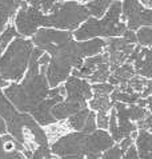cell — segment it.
I'll return each instance as SVG.
<instances>
[{"label":"cell","mask_w":152,"mask_h":159,"mask_svg":"<svg viewBox=\"0 0 152 159\" xmlns=\"http://www.w3.org/2000/svg\"><path fill=\"white\" fill-rule=\"evenodd\" d=\"M43 51L35 48L31 52L28 70L20 84L7 86L4 95L12 106L21 112H31L36 106L48 96V82L46 78L47 66H39V58Z\"/></svg>","instance_id":"6da1fadb"},{"label":"cell","mask_w":152,"mask_h":159,"mask_svg":"<svg viewBox=\"0 0 152 159\" xmlns=\"http://www.w3.org/2000/svg\"><path fill=\"white\" fill-rule=\"evenodd\" d=\"M114 146V139L105 130H95L91 134L80 131L60 136L52 143L51 152L55 155H99Z\"/></svg>","instance_id":"7a4b0ae2"},{"label":"cell","mask_w":152,"mask_h":159,"mask_svg":"<svg viewBox=\"0 0 152 159\" xmlns=\"http://www.w3.org/2000/svg\"><path fill=\"white\" fill-rule=\"evenodd\" d=\"M105 47V42L101 39H93L88 42H79V40H67L63 44L52 47L47 50V55L50 60L63 66L68 70H79L82 67L84 58L96 55L101 52Z\"/></svg>","instance_id":"3957f363"},{"label":"cell","mask_w":152,"mask_h":159,"mask_svg":"<svg viewBox=\"0 0 152 159\" xmlns=\"http://www.w3.org/2000/svg\"><path fill=\"white\" fill-rule=\"evenodd\" d=\"M34 44L31 40L16 38L0 56V86L7 87V80H20L28 68V61Z\"/></svg>","instance_id":"277c9868"},{"label":"cell","mask_w":152,"mask_h":159,"mask_svg":"<svg viewBox=\"0 0 152 159\" xmlns=\"http://www.w3.org/2000/svg\"><path fill=\"white\" fill-rule=\"evenodd\" d=\"M120 12H122V3L120 0H115L111 3L110 11L103 19L88 17L79 30L75 31V38L78 40H87L89 38H112L120 36L127 30L126 24L120 21Z\"/></svg>","instance_id":"5b68a950"},{"label":"cell","mask_w":152,"mask_h":159,"mask_svg":"<svg viewBox=\"0 0 152 159\" xmlns=\"http://www.w3.org/2000/svg\"><path fill=\"white\" fill-rule=\"evenodd\" d=\"M50 12L51 14L47 15L46 27H56L68 31L78 28L89 17V12L86 6L75 0L56 2Z\"/></svg>","instance_id":"8992f818"},{"label":"cell","mask_w":152,"mask_h":159,"mask_svg":"<svg viewBox=\"0 0 152 159\" xmlns=\"http://www.w3.org/2000/svg\"><path fill=\"white\" fill-rule=\"evenodd\" d=\"M0 118L6 123V127L10 135L16 142L23 144L28 150L34 148V142L27 131V125L29 119L32 118L28 114H19L13 108V106L10 100L6 98V95L0 90Z\"/></svg>","instance_id":"52a82bcc"},{"label":"cell","mask_w":152,"mask_h":159,"mask_svg":"<svg viewBox=\"0 0 152 159\" xmlns=\"http://www.w3.org/2000/svg\"><path fill=\"white\" fill-rule=\"evenodd\" d=\"M15 16V28L23 36H32L40 25L46 27L47 15H44L38 6H21Z\"/></svg>","instance_id":"ba28073f"},{"label":"cell","mask_w":152,"mask_h":159,"mask_svg":"<svg viewBox=\"0 0 152 159\" xmlns=\"http://www.w3.org/2000/svg\"><path fill=\"white\" fill-rule=\"evenodd\" d=\"M123 19L127 20L128 30L135 31L141 25L151 27L152 12L150 8H144L139 0H124L122 4Z\"/></svg>","instance_id":"9c48e42d"},{"label":"cell","mask_w":152,"mask_h":159,"mask_svg":"<svg viewBox=\"0 0 152 159\" xmlns=\"http://www.w3.org/2000/svg\"><path fill=\"white\" fill-rule=\"evenodd\" d=\"M135 44H131L124 38H112L105 43V54L108 55L110 71L126 63L129 54L132 52Z\"/></svg>","instance_id":"30bf717a"},{"label":"cell","mask_w":152,"mask_h":159,"mask_svg":"<svg viewBox=\"0 0 152 159\" xmlns=\"http://www.w3.org/2000/svg\"><path fill=\"white\" fill-rule=\"evenodd\" d=\"M32 44H35L39 50L47 51L52 47L63 44L67 40L72 39V34L69 31H59L52 28H42L32 35Z\"/></svg>","instance_id":"8fae6325"},{"label":"cell","mask_w":152,"mask_h":159,"mask_svg":"<svg viewBox=\"0 0 152 159\" xmlns=\"http://www.w3.org/2000/svg\"><path fill=\"white\" fill-rule=\"evenodd\" d=\"M65 80L67 83L64 86V90L67 94V99L87 103V100L92 98V88L89 83L84 80L83 78L68 76Z\"/></svg>","instance_id":"7c38bea8"},{"label":"cell","mask_w":152,"mask_h":159,"mask_svg":"<svg viewBox=\"0 0 152 159\" xmlns=\"http://www.w3.org/2000/svg\"><path fill=\"white\" fill-rule=\"evenodd\" d=\"M92 99L89 102V106L96 112H108L110 108H112V102L110 99V94L114 90V86L110 83H99L92 86Z\"/></svg>","instance_id":"4fadbf2b"},{"label":"cell","mask_w":152,"mask_h":159,"mask_svg":"<svg viewBox=\"0 0 152 159\" xmlns=\"http://www.w3.org/2000/svg\"><path fill=\"white\" fill-rule=\"evenodd\" d=\"M63 100H64V95H61V94L55 95V96H48L43 102H40L36 107L31 111V114H32L31 116L36 120L38 125H42V126H48V125H52V123H56L55 118L51 114V108L56 103L63 102Z\"/></svg>","instance_id":"5bb4252c"},{"label":"cell","mask_w":152,"mask_h":159,"mask_svg":"<svg viewBox=\"0 0 152 159\" xmlns=\"http://www.w3.org/2000/svg\"><path fill=\"white\" fill-rule=\"evenodd\" d=\"M84 107H87V103L65 99L53 106L51 108V114L55 118V120H65V119H68L71 115H74L75 112H78L79 110Z\"/></svg>","instance_id":"9a60e30c"},{"label":"cell","mask_w":152,"mask_h":159,"mask_svg":"<svg viewBox=\"0 0 152 159\" xmlns=\"http://www.w3.org/2000/svg\"><path fill=\"white\" fill-rule=\"evenodd\" d=\"M151 61H152V52L150 50V47H144V48H140L139 54L135 58V60L132 61V66H133V70H135L136 75L139 76H143L145 79H151Z\"/></svg>","instance_id":"2e32d148"},{"label":"cell","mask_w":152,"mask_h":159,"mask_svg":"<svg viewBox=\"0 0 152 159\" xmlns=\"http://www.w3.org/2000/svg\"><path fill=\"white\" fill-rule=\"evenodd\" d=\"M24 4L23 0H0V34L6 28L8 19L15 15L16 11Z\"/></svg>","instance_id":"e0dca14e"},{"label":"cell","mask_w":152,"mask_h":159,"mask_svg":"<svg viewBox=\"0 0 152 159\" xmlns=\"http://www.w3.org/2000/svg\"><path fill=\"white\" fill-rule=\"evenodd\" d=\"M135 75H136V72H135V70H133V66L126 61V63H123L122 66H119V67H116L111 71L108 80H110V84L119 86V84H122V83L129 80V79L132 76H135Z\"/></svg>","instance_id":"ac0fdd59"},{"label":"cell","mask_w":152,"mask_h":159,"mask_svg":"<svg viewBox=\"0 0 152 159\" xmlns=\"http://www.w3.org/2000/svg\"><path fill=\"white\" fill-rule=\"evenodd\" d=\"M103 61H108V55L105 54H101V55H97V56H93V58H89L86 59V61H83L82 67L79 70H74V74L72 76H78V78H88L89 75L93 72L97 66Z\"/></svg>","instance_id":"d6986e66"},{"label":"cell","mask_w":152,"mask_h":159,"mask_svg":"<svg viewBox=\"0 0 152 159\" xmlns=\"http://www.w3.org/2000/svg\"><path fill=\"white\" fill-rule=\"evenodd\" d=\"M136 150L139 158L152 155V136L148 130L140 129L139 134L136 136Z\"/></svg>","instance_id":"ffe728a7"},{"label":"cell","mask_w":152,"mask_h":159,"mask_svg":"<svg viewBox=\"0 0 152 159\" xmlns=\"http://www.w3.org/2000/svg\"><path fill=\"white\" fill-rule=\"evenodd\" d=\"M89 110L87 107H84L82 110H79L78 112H75L74 115H71L68 118V120H67V129H72L75 131H82L84 123H86L87 118L89 115Z\"/></svg>","instance_id":"44dd1931"},{"label":"cell","mask_w":152,"mask_h":159,"mask_svg":"<svg viewBox=\"0 0 152 159\" xmlns=\"http://www.w3.org/2000/svg\"><path fill=\"white\" fill-rule=\"evenodd\" d=\"M110 99L112 102V104L115 102H120V103L124 104H135L140 99V94H137V92H123L118 88H114L112 92L110 94Z\"/></svg>","instance_id":"7402d4cb"},{"label":"cell","mask_w":152,"mask_h":159,"mask_svg":"<svg viewBox=\"0 0 152 159\" xmlns=\"http://www.w3.org/2000/svg\"><path fill=\"white\" fill-rule=\"evenodd\" d=\"M111 3H112V0H88L86 4V8L88 10L89 15L96 16L100 19L105 14L107 8L111 6Z\"/></svg>","instance_id":"603a6c76"},{"label":"cell","mask_w":152,"mask_h":159,"mask_svg":"<svg viewBox=\"0 0 152 159\" xmlns=\"http://www.w3.org/2000/svg\"><path fill=\"white\" fill-rule=\"evenodd\" d=\"M110 63L108 61H103L97 67L93 70V72L87 78L88 80H91L93 83H104L105 80H108L110 76Z\"/></svg>","instance_id":"cb8c5ba5"},{"label":"cell","mask_w":152,"mask_h":159,"mask_svg":"<svg viewBox=\"0 0 152 159\" xmlns=\"http://www.w3.org/2000/svg\"><path fill=\"white\" fill-rule=\"evenodd\" d=\"M148 114H150V108L140 107V106H137V104L127 106V116H128V120H131V122L143 120Z\"/></svg>","instance_id":"d4e9b609"},{"label":"cell","mask_w":152,"mask_h":159,"mask_svg":"<svg viewBox=\"0 0 152 159\" xmlns=\"http://www.w3.org/2000/svg\"><path fill=\"white\" fill-rule=\"evenodd\" d=\"M13 38H17V32H16V28L13 27V24H10L0 34V56H2L4 48L7 47V44L10 43Z\"/></svg>","instance_id":"484cf974"},{"label":"cell","mask_w":152,"mask_h":159,"mask_svg":"<svg viewBox=\"0 0 152 159\" xmlns=\"http://www.w3.org/2000/svg\"><path fill=\"white\" fill-rule=\"evenodd\" d=\"M136 40L144 47H150L152 43V31L151 27H141L136 34Z\"/></svg>","instance_id":"4316f807"},{"label":"cell","mask_w":152,"mask_h":159,"mask_svg":"<svg viewBox=\"0 0 152 159\" xmlns=\"http://www.w3.org/2000/svg\"><path fill=\"white\" fill-rule=\"evenodd\" d=\"M147 80H148V79L135 75V76H132L129 80H127V83H128L129 87H131L133 91L137 92V94H140V92L143 91V88H144L145 84H147Z\"/></svg>","instance_id":"83f0119b"},{"label":"cell","mask_w":152,"mask_h":159,"mask_svg":"<svg viewBox=\"0 0 152 159\" xmlns=\"http://www.w3.org/2000/svg\"><path fill=\"white\" fill-rule=\"evenodd\" d=\"M123 154H124V151L120 148V146L116 144V146L110 147L108 150H105L104 154L101 155V159H122Z\"/></svg>","instance_id":"f1b7e54d"},{"label":"cell","mask_w":152,"mask_h":159,"mask_svg":"<svg viewBox=\"0 0 152 159\" xmlns=\"http://www.w3.org/2000/svg\"><path fill=\"white\" fill-rule=\"evenodd\" d=\"M95 130H96V116L93 112H89V115H88L87 120L84 123V126L80 132H83V134H91V132H93Z\"/></svg>","instance_id":"f546056e"},{"label":"cell","mask_w":152,"mask_h":159,"mask_svg":"<svg viewBox=\"0 0 152 159\" xmlns=\"http://www.w3.org/2000/svg\"><path fill=\"white\" fill-rule=\"evenodd\" d=\"M96 127L100 130H107L108 129V115L107 112H97L96 115Z\"/></svg>","instance_id":"4dcf8cb0"},{"label":"cell","mask_w":152,"mask_h":159,"mask_svg":"<svg viewBox=\"0 0 152 159\" xmlns=\"http://www.w3.org/2000/svg\"><path fill=\"white\" fill-rule=\"evenodd\" d=\"M57 0H39L38 7L40 8V11H42L43 14H48V12L52 10L53 4H55Z\"/></svg>","instance_id":"1f68e13d"},{"label":"cell","mask_w":152,"mask_h":159,"mask_svg":"<svg viewBox=\"0 0 152 159\" xmlns=\"http://www.w3.org/2000/svg\"><path fill=\"white\" fill-rule=\"evenodd\" d=\"M122 159H140L135 146H129V147L126 150V151H124Z\"/></svg>","instance_id":"d6a6232c"},{"label":"cell","mask_w":152,"mask_h":159,"mask_svg":"<svg viewBox=\"0 0 152 159\" xmlns=\"http://www.w3.org/2000/svg\"><path fill=\"white\" fill-rule=\"evenodd\" d=\"M123 38L126 39L127 42H129L131 44H136L137 43V40H136V34L133 32V31H131V30H126L123 32Z\"/></svg>","instance_id":"836d02e7"},{"label":"cell","mask_w":152,"mask_h":159,"mask_svg":"<svg viewBox=\"0 0 152 159\" xmlns=\"http://www.w3.org/2000/svg\"><path fill=\"white\" fill-rule=\"evenodd\" d=\"M7 130V127H6V123H4V120L2 118H0V135H3L4 132H6Z\"/></svg>","instance_id":"e575fe53"},{"label":"cell","mask_w":152,"mask_h":159,"mask_svg":"<svg viewBox=\"0 0 152 159\" xmlns=\"http://www.w3.org/2000/svg\"><path fill=\"white\" fill-rule=\"evenodd\" d=\"M61 159H84V155H67Z\"/></svg>","instance_id":"d590c367"},{"label":"cell","mask_w":152,"mask_h":159,"mask_svg":"<svg viewBox=\"0 0 152 159\" xmlns=\"http://www.w3.org/2000/svg\"><path fill=\"white\" fill-rule=\"evenodd\" d=\"M23 2L29 3L31 6H38V4H39V0H23Z\"/></svg>","instance_id":"8d00e7d4"},{"label":"cell","mask_w":152,"mask_h":159,"mask_svg":"<svg viewBox=\"0 0 152 159\" xmlns=\"http://www.w3.org/2000/svg\"><path fill=\"white\" fill-rule=\"evenodd\" d=\"M141 4H144V6H147V8L151 7V0H140Z\"/></svg>","instance_id":"74e56055"},{"label":"cell","mask_w":152,"mask_h":159,"mask_svg":"<svg viewBox=\"0 0 152 159\" xmlns=\"http://www.w3.org/2000/svg\"><path fill=\"white\" fill-rule=\"evenodd\" d=\"M88 159H99V155H89Z\"/></svg>","instance_id":"f35d334b"},{"label":"cell","mask_w":152,"mask_h":159,"mask_svg":"<svg viewBox=\"0 0 152 159\" xmlns=\"http://www.w3.org/2000/svg\"><path fill=\"white\" fill-rule=\"evenodd\" d=\"M140 159H151V155H150V157H144V158H140Z\"/></svg>","instance_id":"ab89813d"},{"label":"cell","mask_w":152,"mask_h":159,"mask_svg":"<svg viewBox=\"0 0 152 159\" xmlns=\"http://www.w3.org/2000/svg\"><path fill=\"white\" fill-rule=\"evenodd\" d=\"M75 2H86V0H75Z\"/></svg>","instance_id":"60d3db41"}]
</instances>
